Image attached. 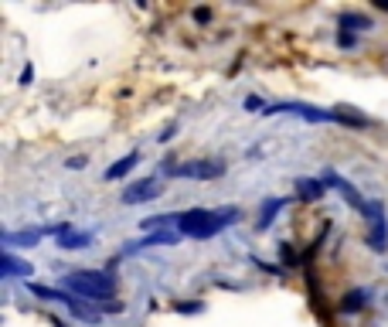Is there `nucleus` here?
<instances>
[{
    "instance_id": "1",
    "label": "nucleus",
    "mask_w": 388,
    "mask_h": 327,
    "mask_svg": "<svg viewBox=\"0 0 388 327\" xmlns=\"http://www.w3.org/2000/svg\"><path fill=\"white\" fill-rule=\"evenodd\" d=\"M235 222H238V208H232V204L229 208H191V212H181L177 232L187 239H211Z\"/></svg>"
},
{
    "instance_id": "2",
    "label": "nucleus",
    "mask_w": 388,
    "mask_h": 327,
    "mask_svg": "<svg viewBox=\"0 0 388 327\" xmlns=\"http://www.w3.org/2000/svg\"><path fill=\"white\" fill-rule=\"evenodd\" d=\"M62 290H68L78 300H89V303H106L109 294L116 290V276L103 273V269H72L62 280Z\"/></svg>"
},
{
    "instance_id": "3",
    "label": "nucleus",
    "mask_w": 388,
    "mask_h": 327,
    "mask_svg": "<svg viewBox=\"0 0 388 327\" xmlns=\"http://www.w3.org/2000/svg\"><path fill=\"white\" fill-rule=\"evenodd\" d=\"M164 177H187V181H215L229 171L225 160H187V164H177V160H167L164 167Z\"/></svg>"
},
{
    "instance_id": "4",
    "label": "nucleus",
    "mask_w": 388,
    "mask_h": 327,
    "mask_svg": "<svg viewBox=\"0 0 388 327\" xmlns=\"http://www.w3.org/2000/svg\"><path fill=\"white\" fill-rule=\"evenodd\" d=\"M365 225H368V232H365V242H368V249L372 252H388V215H385V204L368 198L365 204Z\"/></svg>"
},
{
    "instance_id": "5",
    "label": "nucleus",
    "mask_w": 388,
    "mask_h": 327,
    "mask_svg": "<svg viewBox=\"0 0 388 327\" xmlns=\"http://www.w3.org/2000/svg\"><path fill=\"white\" fill-rule=\"evenodd\" d=\"M266 116H300L307 123H337V109H317L310 103H269Z\"/></svg>"
},
{
    "instance_id": "6",
    "label": "nucleus",
    "mask_w": 388,
    "mask_h": 327,
    "mask_svg": "<svg viewBox=\"0 0 388 327\" xmlns=\"http://www.w3.org/2000/svg\"><path fill=\"white\" fill-rule=\"evenodd\" d=\"M320 177H324L327 191L334 187V191L341 194L344 202H347V204H351V208H355L357 215L365 212V204H368V198H365V194H361V191H357V187L351 185V181H347V177H341V174H337V171H324V174H320Z\"/></svg>"
},
{
    "instance_id": "7",
    "label": "nucleus",
    "mask_w": 388,
    "mask_h": 327,
    "mask_svg": "<svg viewBox=\"0 0 388 327\" xmlns=\"http://www.w3.org/2000/svg\"><path fill=\"white\" fill-rule=\"evenodd\" d=\"M157 194H160V177H140V181H133V185L126 187L123 194H120V202L123 204H143V202H154Z\"/></svg>"
},
{
    "instance_id": "8",
    "label": "nucleus",
    "mask_w": 388,
    "mask_h": 327,
    "mask_svg": "<svg viewBox=\"0 0 388 327\" xmlns=\"http://www.w3.org/2000/svg\"><path fill=\"white\" fill-rule=\"evenodd\" d=\"M137 164H140V150H130V154H123L116 164H109L106 171H103V177H106V181H120V177H126Z\"/></svg>"
},
{
    "instance_id": "9",
    "label": "nucleus",
    "mask_w": 388,
    "mask_h": 327,
    "mask_svg": "<svg viewBox=\"0 0 388 327\" xmlns=\"http://www.w3.org/2000/svg\"><path fill=\"white\" fill-rule=\"evenodd\" d=\"M324 194H327L324 177H296V198L317 202V198H324Z\"/></svg>"
},
{
    "instance_id": "10",
    "label": "nucleus",
    "mask_w": 388,
    "mask_h": 327,
    "mask_svg": "<svg viewBox=\"0 0 388 327\" xmlns=\"http://www.w3.org/2000/svg\"><path fill=\"white\" fill-rule=\"evenodd\" d=\"M283 208H286V198H263V204H259V222H256V229H259V232H266V229L276 222V215H280Z\"/></svg>"
},
{
    "instance_id": "11",
    "label": "nucleus",
    "mask_w": 388,
    "mask_h": 327,
    "mask_svg": "<svg viewBox=\"0 0 388 327\" xmlns=\"http://www.w3.org/2000/svg\"><path fill=\"white\" fill-rule=\"evenodd\" d=\"M177 239H181V232H174V229L150 232V235H143L140 242H130V252L133 249H150V246H177Z\"/></svg>"
},
{
    "instance_id": "12",
    "label": "nucleus",
    "mask_w": 388,
    "mask_h": 327,
    "mask_svg": "<svg viewBox=\"0 0 388 327\" xmlns=\"http://www.w3.org/2000/svg\"><path fill=\"white\" fill-rule=\"evenodd\" d=\"M58 249L65 252H75V249H89L93 246V232H78V229H68V232H62L58 239Z\"/></svg>"
},
{
    "instance_id": "13",
    "label": "nucleus",
    "mask_w": 388,
    "mask_h": 327,
    "mask_svg": "<svg viewBox=\"0 0 388 327\" xmlns=\"http://www.w3.org/2000/svg\"><path fill=\"white\" fill-rule=\"evenodd\" d=\"M34 269L28 259H17L14 249H4V276L7 280H17V276H31Z\"/></svg>"
},
{
    "instance_id": "14",
    "label": "nucleus",
    "mask_w": 388,
    "mask_h": 327,
    "mask_svg": "<svg viewBox=\"0 0 388 327\" xmlns=\"http://www.w3.org/2000/svg\"><path fill=\"white\" fill-rule=\"evenodd\" d=\"M48 235V225L45 229H28V232H4V249H11V246H38V239Z\"/></svg>"
},
{
    "instance_id": "15",
    "label": "nucleus",
    "mask_w": 388,
    "mask_h": 327,
    "mask_svg": "<svg viewBox=\"0 0 388 327\" xmlns=\"http://www.w3.org/2000/svg\"><path fill=\"white\" fill-rule=\"evenodd\" d=\"M28 290H31L34 296L48 300V303H62V307L72 300V294H68V290H62V286H41V283H28Z\"/></svg>"
},
{
    "instance_id": "16",
    "label": "nucleus",
    "mask_w": 388,
    "mask_h": 327,
    "mask_svg": "<svg viewBox=\"0 0 388 327\" xmlns=\"http://www.w3.org/2000/svg\"><path fill=\"white\" fill-rule=\"evenodd\" d=\"M65 311L72 313L75 321H85V324H95V321H99V311L89 307V300H78V296H72V300L65 303Z\"/></svg>"
},
{
    "instance_id": "17",
    "label": "nucleus",
    "mask_w": 388,
    "mask_h": 327,
    "mask_svg": "<svg viewBox=\"0 0 388 327\" xmlns=\"http://www.w3.org/2000/svg\"><path fill=\"white\" fill-rule=\"evenodd\" d=\"M337 24H341L344 31H372L374 28V21L372 17H365V14H355V11H344L341 17H337Z\"/></svg>"
},
{
    "instance_id": "18",
    "label": "nucleus",
    "mask_w": 388,
    "mask_h": 327,
    "mask_svg": "<svg viewBox=\"0 0 388 327\" xmlns=\"http://www.w3.org/2000/svg\"><path fill=\"white\" fill-rule=\"evenodd\" d=\"M368 300H372V294H368V290H351V294L344 296L341 311H344V313H351V311H365V307H368Z\"/></svg>"
},
{
    "instance_id": "19",
    "label": "nucleus",
    "mask_w": 388,
    "mask_h": 327,
    "mask_svg": "<svg viewBox=\"0 0 388 327\" xmlns=\"http://www.w3.org/2000/svg\"><path fill=\"white\" fill-rule=\"evenodd\" d=\"M337 48H344V51L357 48V34H355V31H344V28H337Z\"/></svg>"
},
{
    "instance_id": "20",
    "label": "nucleus",
    "mask_w": 388,
    "mask_h": 327,
    "mask_svg": "<svg viewBox=\"0 0 388 327\" xmlns=\"http://www.w3.org/2000/svg\"><path fill=\"white\" fill-rule=\"evenodd\" d=\"M242 106H246L248 113H266V106H269V103H263L259 95H246V103H242Z\"/></svg>"
},
{
    "instance_id": "21",
    "label": "nucleus",
    "mask_w": 388,
    "mask_h": 327,
    "mask_svg": "<svg viewBox=\"0 0 388 327\" xmlns=\"http://www.w3.org/2000/svg\"><path fill=\"white\" fill-rule=\"evenodd\" d=\"M204 303L198 300V303H177V313H201Z\"/></svg>"
},
{
    "instance_id": "22",
    "label": "nucleus",
    "mask_w": 388,
    "mask_h": 327,
    "mask_svg": "<svg viewBox=\"0 0 388 327\" xmlns=\"http://www.w3.org/2000/svg\"><path fill=\"white\" fill-rule=\"evenodd\" d=\"M85 164H89L85 157H68V164H65V167H68V171H85Z\"/></svg>"
},
{
    "instance_id": "23",
    "label": "nucleus",
    "mask_w": 388,
    "mask_h": 327,
    "mask_svg": "<svg viewBox=\"0 0 388 327\" xmlns=\"http://www.w3.org/2000/svg\"><path fill=\"white\" fill-rule=\"evenodd\" d=\"M31 82H34V65L28 62L24 68H21V85H31Z\"/></svg>"
},
{
    "instance_id": "24",
    "label": "nucleus",
    "mask_w": 388,
    "mask_h": 327,
    "mask_svg": "<svg viewBox=\"0 0 388 327\" xmlns=\"http://www.w3.org/2000/svg\"><path fill=\"white\" fill-rule=\"evenodd\" d=\"M194 21H198V24H208V21H211V11H208V7H198V11H194Z\"/></svg>"
},
{
    "instance_id": "25",
    "label": "nucleus",
    "mask_w": 388,
    "mask_h": 327,
    "mask_svg": "<svg viewBox=\"0 0 388 327\" xmlns=\"http://www.w3.org/2000/svg\"><path fill=\"white\" fill-rule=\"evenodd\" d=\"M174 130H177V123H171V126H164V130H160V137H157V140L160 143H167L174 137Z\"/></svg>"
},
{
    "instance_id": "26",
    "label": "nucleus",
    "mask_w": 388,
    "mask_h": 327,
    "mask_svg": "<svg viewBox=\"0 0 388 327\" xmlns=\"http://www.w3.org/2000/svg\"><path fill=\"white\" fill-rule=\"evenodd\" d=\"M378 7H382V11H388V4H385V0H378Z\"/></svg>"
}]
</instances>
